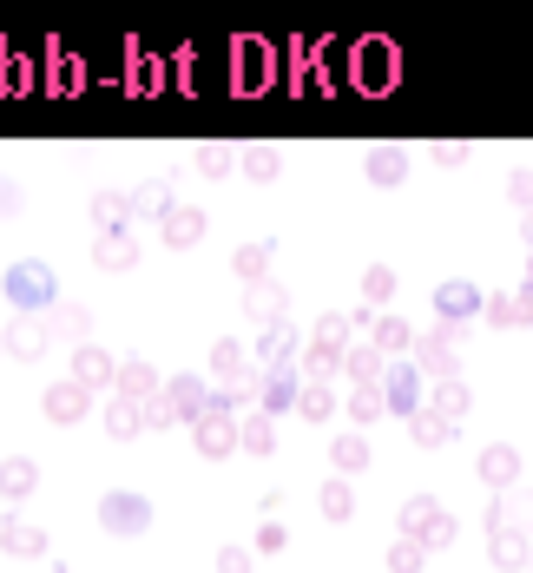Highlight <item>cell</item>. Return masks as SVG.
<instances>
[{
    "label": "cell",
    "mask_w": 533,
    "mask_h": 573,
    "mask_svg": "<svg viewBox=\"0 0 533 573\" xmlns=\"http://www.w3.org/2000/svg\"><path fill=\"white\" fill-rule=\"evenodd\" d=\"M73 382H86V389H106V382H119V363H112L99 343H86V350L73 356Z\"/></svg>",
    "instance_id": "obj_13"
},
{
    "label": "cell",
    "mask_w": 533,
    "mask_h": 573,
    "mask_svg": "<svg viewBox=\"0 0 533 573\" xmlns=\"http://www.w3.org/2000/svg\"><path fill=\"white\" fill-rule=\"evenodd\" d=\"M33 488H40V468H33L27 455H14V462H0V494H7V501H27Z\"/></svg>",
    "instance_id": "obj_21"
},
{
    "label": "cell",
    "mask_w": 533,
    "mask_h": 573,
    "mask_svg": "<svg viewBox=\"0 0 533 573\" xmlns=\"http://www.w3.org/2000/svg\"><path fill=\"white\" fill-rule=\"evenodd\" d=\"M0 547L20 554V560H33V554H47V534H40L33 521H20V514H7V521H0Z\"/></svg>",
    "instance_id": "obj_14"
},
{
    "label": "cell",
    "mask_w": 533,
    "mask_h": 573,
    "mask_svg": "<svg viewBox=\"0 0 533 573\" xmlns=\"http://www.w3.org/2000/svg\"><path fill=\"white\" fill-rule=\"evenodd\" d=\"M316 508L330 514V521H349V514H356V488H349L343 475H330V481H323V494H316Z\"/></svg>",
    "instance_id": "obj_26"
},
{
    "label": "cell",
    "mask_w": 533,
    "mask_h": 573,
    "mask_svg": "<svg viewBox=\"0 0 533 573\" xmlns=\"http://www.w3.org/2000/svg\"><path fill=\"white\" fill-rule=\"evenodd\" d=\"M330 462H336V475H362V468H369V442H362V435H336L330 442Z\"/></svg>",
    "instance_id": "obj_23"
},
{
    "label": "cell",
    "mask_w": 533,
    "mask_h": 573,
    "mask_svg": "<svg viewBox=\"0 0 533 573\" xmlns=\"http://www.w3.org/2000/svg\"><path fill=\"white\" fill-rule=\"evenodd\" d=\"M40 409H47V422H60V429H66V422H79V415L93 409V389L66 376V382H53V389H47V402H40Z\"/></svg>",
    "instance_id": "obj_9"
},
{
    "label": "cell",
    "mask_w": 533,
    "mask_h": 573,
    "mask_svg": "<svg viewBox=\"0 0 533 573\" xmlns=\"http://www.w3.org/2000/svg\"><path fill=\"white\" fill-rule=\"evenodd\" d=\"M237 271L251 277V284H264V271H270V244H244V251H237Z\"/></svg>",
    "instance_id": "obj_36"
},
{
    "label": "cell",
    "mask_w": 533,
    "mask_h": 573,
    "mask_svg": "<svg viewBox=\"0 0 533 573\" xmlns=\"http://www.w3.org/2000/svg\"><path fill=\"white\" fill-rule=\"evenodd\" d=\"M408 429H415V442H422V448H448L461 422H448L441 409H422V415H408Z\"/></svg>",
    "instance_id": "obj_20"
},
{
    "label": "cell",
    "mask_w": 533,
    "mask_h": 573,
    "mask_svg": "<svg viewBox=\"0 0 533 573\" xmlns=\"http://www.w3.org/2000/svg\"><path fill=\"white\" fill-rule=\"evenodd\" d=\"M507 191H514V205L533 211V165H527V172H514V185H507Z\"/></svg>",
    "instance_id": "obj_44"
},
{
    "label": "cell",
    "mask_w": 533,
    "mask_h": 573,
    "mask_svg": "<svg viewBox=\"0 0 533 573\" xmlns=\"http://www.w3.org/2000/svg\"><path fill=\"white\" fill-rule=\"evenodd\" d=\"M428 409H441L448 415V422H461V415H468V382H435V389H428Z\"/></svg>",
    "instance_id": "obj_28"
},
{
    "label": "cell",
    "mask_w": 533,
    "mask_h": 573,
    "mask_svg": "<svg viewBox=\"0 0 533 573\" xmlns=\"http://www.w3.org/2000/svg\"><path fill=\"white\" fill-rule=\"evenodd\" d=\"M204 238V211H191V205H178V211H165V244H198Z\"/></svg>",
    "instance_id": "obj_22"
},
{
    "label": "cell",
    "mask_w": 533,
    "mask_h": 573,
    "mask_svg": "<svg viewBox=\"0 0 533 573\" xmlns=\"http://www.w3.org/2000/svg\"><path fill=\"white\" fill-rule=\"evenodd\" d=\"M244 172H251V178H270V172H277V152H264V145H257V152H244Z\"/></svg>",
    "instance_id": "obj_41"
},
{
    "label": "cell",
    "mask_w": 533,
    "mask_h": 573,
    "mask_svg": "<svg viewBox=\"0 0 533 573\" xmlns=\"http://www.w3.org/2000/svg\"><path fill=\"white\" fill-rule=\"evenodd\" d=\"M455 534H461V521H455V514H448V508H441V514H435V521H428V534H422V547H428V554H435V547H455Z\"/></svg>",
    "instance_id": "obj_35"
},
{
    "label": "cell",
    "mask_w": 533,
    "mask_h": 573,
    "mask_svg": "<svg viewBox=\"0 0 533 573\" xmlns=\"http://www.w3.org/2000/svg\"><path fill=\"white\" fill-rule=\"evenodd\" d=\"M408 343H415V330H408L402 317H376V350L382 356H402Z\"/></svg>",
    "instance_id": "obj_32"
},
{
    "label": "cell",
    "mask_w": 533,
    "mask_h": 573,
    "mask_svg": "<svg viewBox=\"0 0 533 573\" xmlns=\"http://www.w3.org/2000/svg\"><path fill=\"white\" fill-rule=\"evenodd\" d=\"M290 350H297V330H290V323H270V330L257 336V356H264L270 369H277V363H290Z\"/></svg>",
    "instance_id": "obj_27"
},
{
    "label": "cell",
    "mask_w": 533,
    "mask_h": 573,
    "mask_svg": "<svg viewBox=\"0 0 533 573\" xmlns=\"http://www.w3.org/2000/svg\"><path fill=\"white\" fill-rule=\"evenodd\" d=\"M191 435H198V455H204V462H224V455L237 448V415L204 409V422H191Z\"/></svg>",
    "instance_id": "obj_7"
},
{
    "label": "cell",
    "mask_w": 533,
    "mask_h": 573,
    "mask_svg": "<svg viewBox=\"0 0 533 573\" xmlns=\"http://www.w3.org/2000/svg\"><path fill=\"white\" fill-rule=\"evenodd\" d=\"M303 415H310V422H330L336 415V389L330 382H303V402H297Z\"/></svg>",
    "instance_id": "obj_33"
},
{
    "label": "cell",
    "mask_w": 533,
    "mask_h": 573,
    "mask_svg": "<svg viewBox=\"0 0 533 573\" xmlns=\"http://www.w3.org/2000/svg\"><path fill=\"white\" fill-rule=\"evenodd\" d=\"M349 415H356V422H376V415H389V402H382V389H356V396H349Z\"/></svg>",
    "instance_id": "obj_37"
},
{
    "label": "cell",
    "mask_w": 533,
    "mask_h": 573,
    "mask_svg": "<svg viewBox=\"0 0 533 573\" xmlns=\"http://www.w3.org/2000/svg\"><path fill=\"white\" fill-rule=\"evenodd\" d=\"M474 475L487 481V494H514L520 488V448L514 442H487L474 455Z\"/></svg>",
    "instance_id": "obj_3"
},
{
    "label": "cell",
    "mask_w": 533,
    "mask_h": 573,
    "mask_svg": "<svg viewBox=\"0 0 533 573\" xmlns=\"http://www.w3.org/2000/svg\"><path fill=\"white\" fill-rule=\"evenodd\" d=\"M165 402H172L178 422H204V409H211V389H204V376H172V382H165Z\"/></svg>",
    "instance_id": "obj_11"
},
{
    "label": "cell",
    "mask_w": 533,
    "mask_h": 573,
    "mask_svg": "<svg viewBox=\"0 0 533 573\" xmlns=\"http://www.w3.org/2000/svg\"><path fill=\"white\" fill-rule=\"evenodd\" d=\"M237 448H244V455H270V448H277V415H244V422H237Z\"/></svg>",
    "instance_id": "obj_17"
},
{
    "label": "cell",
    "mask_w": 533,
    "mask_h": 573,
    "mask_svg": "<svg viewBox=\"0 0 533 573\" xmlns=\"http://www.w3.org/2000/svg\"><path fill=\"white\" fill-rule=\"evenodd\" d=\"M362 172H369V185H382V191H395L408 178V152H395V145H376L369 159H362Z\"/></svg>",
    "instance_id": "obj_12"
},
{
    "label": "cell",
    "mask_w": 533,
    "mask_h": 573,
    "mask_svg": "<svg viewBox=\"0 0 533 573\" xmlns=\"http://www.w3.org/2000/svg\"><path fill=\"white\" fill-rule=\"evenodd\" d=\"M99 527H106V534H145V527H152V501L132 494V488H112L106 501H99Z\"/></svg>",
    "instance_id": "obj_2"
},
{
    "label": "cell",
    "mask_w": 533,
    "mask_h": 573,
    "mask_svg": "<svg viewBox=\"0 0 533 573\" xmlns=\"http://www.w3.org/2000/svg\"><path fill=\"white\" fill-rule=\"evenodd\" d=\"M507 527H527V534H533V494H520V501H507Z\"/></svg>",
    "instance_id": "obj_43"
},
{
    "label": "cell",
    "mask_w": 533,
    "mask_h": 573,
    "mask_svg": "<svg viewBox=\"0 0 533 573\" xmlns=\"http://www.w3.org/2000/svg\"><path fill=\"white\" fill-rule=\"evenodd\" d=\"M389 297H395V271H389V264H369V271H362V303L382 310Z\"/></svg>",
    "instance_id": "obj_31"
},
{
    "label": "cell",
    "mask_w": 533,
    "mask_h": 573,
    "mask_svg": "<svg viewBox=\"0 0 533 573\" xmlns=\"http://www.w3.org/2000/svg\"><path fill=\"white\" fill-rule=\"evenodd\" d=\"M0 297L14 303V310H53L60 303V290H53V271L40 264V257H27V264H14V271L0 277Z\"/></svg>",
    "instance_id": "obj_1"
},
{
    "label": "cell",
    "mask_w": 533,
    "mask_h": 573,
    "mask_svg": "<svg viewBox=\"0 0 533 573\" xmlns=\"http://www.w3.org/2000/svg\"><path fill=\"white\" fill-rule=\"evenodd\" d=\"M520 238H527V251H533V211H527V231H520Z\"/></svg>",
    "instance_id": "obj_45"
},
{
    "label": "cell",
    "mask_w": 533,
    "mask_h": 573,
    "mask_svg": "<svg viewBox=\"0 0 533 573\" xmlns=\"http://www.w3.org/2000/svg\"><path fill=\"white\" fill-rule=\"evenodd\" d=\"M481 310H487V297H481L474 284H441V290H435V317L448 323V330H461V323L481 317Z\"/></svg>",
    "instance_id": "obj_8"
},
{
    "label": "cell",
    "mask_w": 533,
    "mask_h": 573,
    "mask_svg": "<svg viewBox=\"0 0 533 573\" xmlns=\"http://www.w3.org/2000/svg\"><path fill=\"white\" fill-rule=\"evenodd\" d=\"M257 389H264V415H283V409H297V402H303V376H297L290 363L264 369V382H257Z\"/></svg>",
    "instance_id": "obj_10"
},
{
    "label": "cell",
    "mask_w": 533,
    "mask_h": 573,
    "mask_svg": "<svg viewBox=\"0 0 533 573\" xmlns=\"http://www.w3.org/2000/svg\"><path fill=\"white\" fill-rule=\"evenodd\" d=\"M0 356H7V330H0Z\"/></svg>",
    "instance_id": "obj_47"
},
{
    "label": "cell",
    "mask_w": 533,
    "mask_h": 573,
    "mask_svg": "<svg viewBox=\"0 0 533 573\" xmlns=\"http://www.w3.org/2000/svg\"><path fill=\"white\" fill-rule=\"evenodd\" d=\"M520 290H527V297H533V257H527V284H520Z\"/></svg>",
    "instance_id": "obj_46"
},
{
    "label": "cell",
    "mask_w": 533,
    "mask_h": 573,
    "mask_svg": "<svg viewBox=\"0 0 533 573\" xmlns=\"http://www.w3.org/2000/svg\"><path fill=\"white\" fill-rule=\"evenodd\" d=\"M343 376L356 382V389H382V350H376V343L349 350V356H343Z\"/></svg>",
    "instance_id": "obj_19"
},
{
    "label": "cell",
    "mask_w": 533,
    "mask_h": 573,
    "mask_svg": "<svg viewBox=\"0 0 533 573\" xmlns=\"http://www.w3.org/2000/svg\"><path fill=\"white\" fill-rule=\"evenodd\" d=\"M178 415H172V402H165V389H158L152 402H145V429H172Z\"/></svg>",
    "instance_id": "obj_39"
},
{
    "label": "cell",
    "mask_w": 533,
    "mask_h": 573,
    "mask_svg": "<svg viewBox=\"0 0 533 573\" xmlns=\"http://www.w3.org/2000/svg\"><path fill=\"white\" fill-rule=\"evenodd\" d=\"M487 560H494L501 573L533 567V534L527 527H494V534H487Z\"/></svg>",
    "instance_id": "obj_6"
},
{
    "label": "cell",
    "mask_w": 533,
    "mask_h": 573,
    "mask_svg": "<svg viewBox=\"0 0 533 573\" xmlns=\"http://www.w3.org/2000/svg\"><path fill=\"white\" fill-rule=\"evenodd\" d=\"M481 317L501 323V330H527V323H533V297H527V290H514V297H487Z\"/></svg>",
    "instance_id": "obj_16"
},
{
    "label": "cell",
    "mask_w": 533,
    "mask_h": 573,
    "mask_svg": "<svg viewBox=\"0 0 533 573\" xmlns=\"http://www.w3.org/2000/svg\"><path fill=\"white\" fill-rule=\"evenodd\" d=\"M283 541H290V534H283L277 521H264V527H257V554H283Z\"/></svg>",
    "instance_id": "obj_40"
},
{
    "label": "cell",
    "mask_w": 533,
    "mask_h": 573,
    "mask_svg": "<svg viewBox=\"0 0 533 573\" xmlns=\"http://www.w3.org/2000/svg\"><path fill=\"white\" fill-rule=\"evenodd\" d=\"M112 396L152 402V396H158V369H152V363H139V356H132V363H119V382H112Z\"/></svg>",
    "instance_id": "obj_15"
},
{
    "label": "cell",
    "mask_w": 533,
    "mask_h": 573,
    "mask_svg": "<svg viewBox=\"0 0 533 573\" xmlns=\"http://www.w3.org/2000/svg\"><path fill=\"white\" fill-rule=\"evenodd\" d=\"M382 402H389V415H422V369L415 363H389L382 369Z\"/></svg>",
    "instance_id": "obj_5"
},
{
    "label": "cell",
    "mask_w": 533,
    "mask_h": 573,
    "mask_svg": "<svg viewBox=\"0 0 533 573\" xmlns=\"http://www.w3.org/2000/svg\"><path fill=\"white\" fill-rule=\"evenodd\" d=\"M527 573H533V567H527Z\"/></svg>",
    "instance_id": "obj_48"
},
{
    "label": "cell",
    "mask_w": 533,
    "mask_h": 573,
    "mask_svg": "<svg viewBox=\"0 0 533 573\" xmlns=\"http://www.w3.org/2000/svg\"><path fill=\"white\" fill-rule=\"evenodd\" d=\"M435 514H441V501H435V494H415V501L402 508V541H422Z\"/></svg>",
    "instance_id": "obj_29"
},
{
    "label": "cell",
    "mask_w": 533,
    "mask_h": 573,
    "mask_svg": "<svg viewBox=\"0 0 533 573\" xmlns=\"http://www.w3.org/2000/svg\"><path fill=\"white\" fill-rule=\"evenodd\" d=\"M218 573H251V547H224V554H218Z\"/></svg>",
    "instance_id": "obj_42"
},
{
    "label": "cell",
    "mask_w": 533,
    "mask_h": 573,
    "mask_svg": "<svg viewBox=\"0 0 533 573\" xmlns=\"http://www.w3.org/2000/svg\"><path fill=\"white\" fill-rule=\"evenodd\" d=\"M455 336H461V330H448V323H441L435 336H422V343H415V369H422V376H435V382H455V376H461Z\"/></svg>",
    "instance_id": "obj_4"
},
{
    "label": "cell",
    "mask_w": 533,
    "mask_h": 573,
    "mask_svg": "<svg viewBox=\"0 0 533 573\" xmlns=\"http://www.w3.org/2000/svg\"><path fill=\"white\" fill-rule=\"evenodd\" d=\"M53 323H60L66 336H86V330H93V317H86L79 303H60V317H53Z\"/></svg>",
    "instance_id": "obj_38"
},
{
    "label": "cell",
    "mask_w": 533,
    "mask_h": 573,
    "mask_svg": "<svg viewBox=\"0 0 533 573\" xmlns=\"http://www.w3.org/2000/svg\"><path fill=\"white\" fill-rule=\"evenodd\" d=\"M93 257H99V264H106V271H126L132 257H139V238H132V231H106Z\"/></svg>",
    "instance_id": "obj_25"
},
{
    "label": "cell",
    "mask_w": 533,
    "mask_h": 573,
    "mask_svg": "<svg viewBox=\"0 0 533 573\" xmlns=\"http://www.w3.org/2000/svg\"><path fill=\"white\" fill-rule=\"evenodd\" d=\"M428 567V547L422 541H395L389 547V573H422Z\"/></svg>",
    "instance_id": "obj_34"
},
{
    "label": "cell",
    "mask_w": 533,
    "mask_h": 573,
    "mask_svg": "<svg viewBox=\"0 0 533 573\" xmlns=\"http://www.w3.org/2000/svg\"><path fill=\"white\" fill-rule=\"evenodd\" d=\"M139 429H145V402H132V396H112V402H106V435L132 442Z\"/></svg>",
    "instance_id": "obj_18"
},
{
    "label": "cell",
    "mask_w": 533,
    "mask_h": 573,
    "mask_svg": "<svg viewBox=\"0 0 533 573\" xmlns=\"http://www.w3.org/2000/svg\"><path fill=\"white\" fill-rule=\"evenodd\" d=\"M7 350L20 356V363H33V356H47V330H40V323H14V330H7Z\"/></svg>",
    "instance_id": "obj_30"
},
{
    "label": "cell",
    "mask_w": 533,
    "mask_h": 573,
    "mask_svg": "<svg viewBox=\"0 0 533 573\" xmlns=\"http://www.w3.org/2000/svg\"><path fill=\"white\" fill-rule=\"evenodd\" d=\"M244 310H251V317H257V323L270 330V323H283V290H277V284L264 277V284H251V297H244Z\"/></svg>",
    "instance_id": "obj_24"
}]
</instances>
